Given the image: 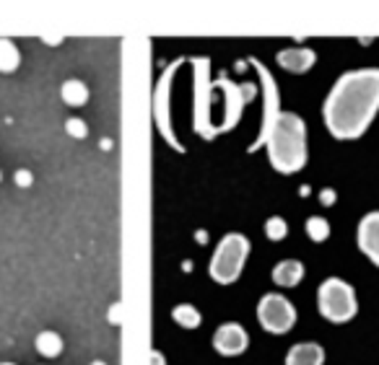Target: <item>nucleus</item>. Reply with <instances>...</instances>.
<instances>
[{
    "instance_id": "f257e3e1",
    "label": "nucleus",
    "mask_w": 379,
    "mask_h": 365,
    "mask_svg": "<svg viewBox=\"0 0 379 365\" xmlns=\"http://www.w3.org/2000/svg\"><path fill=\"white\" fill-rule=\"evenodd\" d=\"M379 111V68L348 70L330 88L322 117L335 140H359Z\"/></svg>"
},
{
    "instance_id": "f03ea898",
    "label": "nucleus",
    "mask_w": 379,
    "mask_h": 365,
    "mask_svg": "<svg viewBox=\"0 0 379 365\" xmlns=\"http://www.w3.org/2000/svg\"><path fill=\"white\" fill-rule=\"evenodd\" d=\"M267 158L278 174H296L307 166V125L299 114L281 111L265 137Z\"/></svg>"
},
{
    "instance_id": "7ed1b4c3",
    "label": "nucleus",
    "mask_w": 379,
    "mask_h": 365,
    "mask_svg": "<svg viewBox=\"0 0 379 365\" xmlns=\"http://www.w3.org/2000/svg\"><path fill=\"white\" fill-rule=\"evenodd\" d=\"M247 256H250V241H247V236H241V233H226L221 238V244L215 247L208 272H211V277L218 285H232V282L239 280Z\"/></svg>"
},
{
    "instance_id": "20e7f679",
    "label": "nucleus",
    "mask_w": 379,
    "mask_h": 365,
    "mask_svg": "<svg viewBox=\"0 0 379 365\" xmlns=\"http://www.w3.org/2000/svg\"><path fill=\"white\" fill-rule=\"evenodd\" d=\"M317 308L322 319H328L330 324L351 322L359 311L356 290L340 277H328L317 290Z\"/></svg>"
},
{
    "instance_id": "39448f33",
    "label": "nucleus",
    "mask_w": 379,
    "mask_h": 365,
    "mask_svg": "<svg viewBox=\"0 0 379 365\" xmlns=\"http://www.w3.org/2000/svg\"><path fill=\"white\" fill-rule=\"evenodd\" d=\"M258 319L260 326L270 334H286L296 324V308L281 293H265L258 303Z\"/></svg>"
},
{
    "instance_id": "423d86ee",
    "label": "nucleus",
    "mask_w": 379,
    "mask_h": 365,
    "mask_svg": "<svg viewBox=\"0 0 379 365\" xmlns=\"http://www.w3.org/2000/svg\"><path fill=\"white\" fill-rule=\"evenodd\" d=\"M252 68L258 70V76H260V83H262V96H265V106H262V125H260V135L258 140L250 145V153H255L258 148H262L265 145V137L267 132H270V128L276 125V119L278 114H281V96H278V85L276 81H273V76H270V70L260 62V60L252 57Z\"/></svg>"
},
{
    "instance_id": "0eeeda50",
    "label": "nucleus",
    "mask_w": 379,
    "mask_h": 365,
    "mask_svg": "<svg viewBox=\"0 0 379 365\" xmlns=\"http://www.w3.org/2000/svg\"><path fill=\"white\" fill-rule=\"evenodd\" d=\"M247 345H250V334L237 322L221 324L213 334V347L218 355H226V357L241 355V352L247 350Z\"/></svg>"
},
{
    "instance_id": "6e6552de",
    "label": "nucleus",
    "mask_w": 379,
    "mask_h": 365,
    "mask_svg": "<svg viewBox=\"0 0 379 365\" xmlns=\"http://www.w3.org/2000/svg\"><path fill=\"white\" fill-rule=\"evenodd\" d=\"M359 249L379 267V212H366L359 223Z\"/></svg>"
},
{
    "instance_id": "1a4fd4ad",
    "label": "nucleus",
    "mask_w": 379,
    "mask_h": 365,
    "mask_svg": "<svg viewBox=\"0 0 379 365\" xmlns=\"http://www.w3.org/2000/svg\"><path fill=\"white\" fill-rule=\"evenodd\" d=\"M278 65L288 73H307V70L314 68L317 62V52L310 50V47H288V50H281L276 55Z\"/></svg>"
},
{
    "instance_id": "9d476101",
    "label": "nucleus",
    "mask_w": 379,
    "mask_h": 365,
    "mask_svg": "<svg viewBox=\"0 0 379 365\" xmlns=\"http://www.w3.org/2000/svg\"><path fill=\"white\" fill-rule=\"evenodd\" d=\"M322 363H325V350L317 342H299L286 355V365H322Z\"/></svg>"
},
{
    "instance_id": "9b49d317",
    "label": "nucleus",
    "mask_w": 379,
    "mask_h": 365,
    "mask_svg": "<svg viewBox=\"0 0 379 365\" xmlns=\"http://www.w3.org/2000/svg\"><path fill=\"white\" fill-rule=\"evenodd\" d=\"M304 277V264L299 259H284L273 267V282L281 288H296Z\"/></svg>"
},
{
    "instance_id": "f8f14e48",
    "label": "nucleus",
    "mask_w": 379,
    "mask_h": 365,
    "mask_svg": "<svg viewBox=\"0 0 379 365\" xmlns=\"http://www.w3.org/2000/svg\"><path fill=\"white\" fill-rule=\"evenodd\" d=\"M60 96L68 106H84V104L88 102V88L84 81L70 78V81H65V83L60 85Z\"/></svg>"
},
{
    "instance_id": "ddd939ff",
    "label": "nucleus",
    "mask_w": 379,
    "mask_h": 365,
    "mask_svg": "<svg viewBox=\"0 0 379 365\" xmlns=\"http://www.w3.org/2000/svg\"><path fill=\"white\" fill-rule=\"evenodd\" d=\"M34 347L39 350V355L44 357H58L62 352V337L58 331H39L34 340Z\"/></svg>"
},
{
    "instance_id": "4468645a",
    "label": "nucleus",
    "mask_w": 379,
    "mask_h": 365,
    "mask_svg": "<svg viewBox=\"0 0 379 365\" xmlns=\"http://www.w3.org/2000/svg\"><path fill=\"white\" fill-rule=\"evenodd\" d=\"M21 65V52L11 39H0V73H13Z\"/></svg>"
},
{
    "instance_id": "2eb2a0df",
    "label": "nucleus",
    "mask_w": 379,
    "mask_h": 365,
    "mask_svg": "<svg viewBox=\"0 0 379 365\" xmlns=\"http://www.w3.org/2000/svg\"><path fill=\"white\" fill-rule=\"evenodd\" d=\"M172 319L180 324L182 329H198V326H200V311L195 306H190V303H180V306H174Z\"/></svg>"
},
{
    "instance_id": "dca6fc26",
    "label": "nucleus",
    "mask_w": 379,
    "mask_h": 365,
    "mask_svg": "<svg viewBox=\"0 0 379 365\" xmlns=\"http://www.w3.org/2000/svg\"><path fill=\"white\" fill-rule=\"evenodd\" d=\"M304 228H307V236H310L314 244H322V241L330 238V223L325 221V218H319V215H312Z\"/></svg>"
},
{
    "instance_id": "f3484780",
    "label": "nucleus",
    "mask_w": 379,
    "mask_h": 365,
    "mask_svg": "<svg viewBox=\"0 0 379 365\" xmlns=\"http://www.w3.org/2000/svg\"><path fill=\"white\" fill-rule=\"evenodd\" d=\"M265 236L270 241H284L288 236V223L281 218V215H273V218H267L265 221Z\"/></svg>"
},
{
    "instance_id": "a211bd4d",
    "label": "nucleus",
    "mask_w": 379,
    "mask_h": 365,
    "mask_svg": "<svg viewBox=\"0 0 379 365\" xmlns=\"http://www.w3.org/2000/svg\"><path fill=\"white\" fill-rule=\"evenodd\" d=\"M65 132H68L70 137H76V140H84V137L88 135V125L81 117H70L65 119Z\"/></svg>"
},
{
    "instance_id": "6ab92c4d",
    "label": "nucleus",
    "mask_w": 379,
    "mask_h": 365,
    "mask_svg": "<svg viewBox=\"0 0 379 365\" xmlns=\"http://www.w3.org/2000/svg\"><path fill=\"white\" fill-rule=\"evenodd\" d=\"M13 181H16V187H32L34 184V174L29 169H18L13 174Z\"/></svg>"
},
{
    "instance_id": "aec40b11",
    "label": "nucleus",
    "mask_w": 379,
    "mask_h": 365,
    "mask_svg": "<svg viewBox=\"0 0 379 365\" xmlns=\"http://www.w3.org/2000/svg\"><path fill=\"white\" fill-rule=\"evenodd\" d=\"M109 324H122V303H114L112 308H109Z\"/></svg>"
},
{
    "instance_id": "412c9836",
    "label": "nucleus",
    "mask_w": 379,
    "mask_h": 365,
    "mask_svg": "<svg viewBox=\"0 0 379 365\" xmlns=\"http://www.w3.org/2000/svg\"><path fill=\"white\" fill-rule=\"evenodd\" d=\"M319 202L325 205V207H330V205L335 202V192H333V189H322V192H319Z\"/></svg>"
},
{
    "instance_id": "4be33fe9",
    "label": "nucleus",
    "mask_w": 379,
    "mask_h": 365,
    "mask_svg": "<svg viewBox=\"0 0 379 365\" xmlns=\"http://www.w3.org/2000/svg\"><path fill=\"white\" fill-rule=\"evenodd\" d=\"M151 365H166V357L159 350H151Z\"/></svg>"
},
{
    "instance_id": "5701e85b",
    "label": "nucleus",
    "mask_w": 379,
    "mask_h": 365,
    "mask_svg": "<svg viewBox=\"0 0 379 365\" xmlns=\"http://www.w3.org/2000/svg\"><path fill=\"white\" fill-rule=\"evenodd\" d=\"M208 241V233H203V230H198V244H206Z\"/></svg>"
},
{
    "instance_id": "b1692460",
    "label": "nucleus",
    "mask_w": 379,
    "mask_h": 365,
    "mask_svg": "<svg viewBox=\"0 0 379 365\" xmlns=\"http://www.w3.org/2000/svg\"><path fill=\"white\" fill-rule=\"evenodd\" d=\"M91 365H107V363H104V360H94Z\"/></svg>"
},
{
    "instance_id": "393cba45",
    "label": "nucleus",
    "mask_w": 379,
    "mask_h": 365,
    "mask_svg": "<svg viewBox=\"0 0 379 365\" xmlns=\"http://www.w3.org/2000/svg\"><path fill=\"white\" fill-rule=\"evenodd\" d=\"M0 365H16V363H0Z\"/></svg>"
},
{
    "instance_id": "a878e982",
    "label": "nucleus",
    "mask_w": 379,
    "mask_h": 365,
    "mask_svg": "<svg viewBox=\"0 0 379 365\" xmlns=\"http://www.w3.org/2000/svg\"><path fill=\"white\" fill-rule=\"evenodd\" d=\"M0 179H3V171H0Z\"/></svg>"
}]
</instances>
